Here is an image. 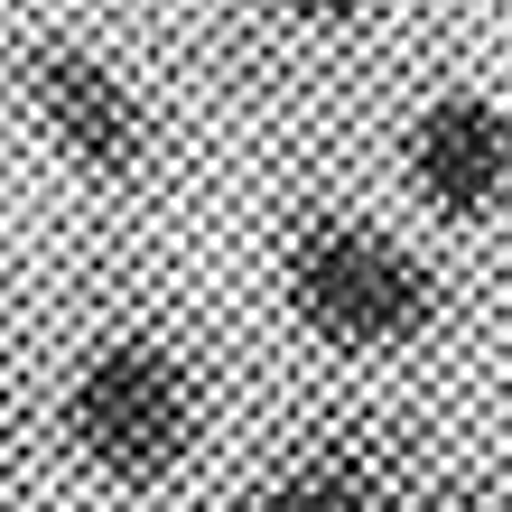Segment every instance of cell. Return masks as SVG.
Here are the masks:
<instances>
[{
    "mask_svg": "<svg viewBox=\"0 0 512 512\" xmlns=\"http://www.w3.org/2000/svg\"><path fill=\"white\" fill-rule=\"evenodd\" d=\"M401 187L429 224H494L512 205V103L485 84H438L401 122Z\"/></svg>",
    "mask_w": 512,
    "mask_h": 512,
    "instance_id": "4",
    "label": "cell"
},
{
    "mask_svg": "<svg viewBox=\"0 0 512 512\" xmlns=\"http://www.w3.org/2000/svg\"><path fill=\"white\" fill-rule=\"evenodd\" d=\"M280 317L336 364H391L447 326V270L354 205H308L280 233Z\"/></svg>",
    "mask_w": 512,
    "mask_h": 512,
    "instance_id": "1",
    "label": "cell"
},
{
    "mask_svg": "<svg viewBox=\"0 0 512 512\" xmlns=\"http://www.w3.org/2000/svg\"><path fill=\"white\" fill-rule=\"evenodd\" d=\"M19 103L38 122L47 159L84 177V187H131L159 149V122H149V94L112 66L103 47H75V38H38L19 66Z\"/></svg>",
    "mask_w": 512,
    "mask_h": 512,
    "instance_id": "3",
    "label": "cell"
},
{
    "mask_svg": "<svg viewBox=\"0 0 512 512\" xmlns=\"http://www.w3.org/2000/svg\"><path fill=\"white\" fill-rule=\"evenodd\" d=\"M401 512H494V494L475 485L466 466H438V457H429V466L410 475V494H401Z\"/></svg>",
    "mask_w": 512,
    "mask_h": 512,
    "instance_id": "6",
    "label": "cell"
},
{
    "mask_svg": "<svg viewBox=\"0 0 512 512\" xmlns=\"http://www.w3.org/2000/svg\"><path fill=\"white\" fill-rule=\"evenodd\" d=\"M56 438L103 494H159L205 447V373L149 326H112L56 382Z\"/></svg>",
    "mask_w": 512,
    "mask_h": 512,
    "instance_id": "2",
    "label": "cell"
},
{
    "mask_svg": "<svg viewBox=\"0 0 512 512\" xmlns=\"http://www.w3.org/2000/svg\"><path fill=\"white\" fill-rule=\"evenodd\" d=\"M0 466H10V419H0Z\"/></svg>",
    "mask_w": 512,
    "mask_h": 512,
    "instance_id": "8",
    "label": "cell"
},
{
    "mask_svg": "<svg viewBox=\"0 0 512 512\" xmlns=\"http://www.w3.org/2000/svg\"><path fill=\"white\" fill-rule=\"evenodd\" d=\"M280 28H308V38H336V28H364L382 0H261Z\"/></svg>",
    "mask_w": 512,
    "mask_h": 512,
    "instance_id": "7",
    "label": "cell"
},
{
    "mask_svg": "<svg viewBox=\"0 0 512 512\" xmlns=\"http://www.w3.org/2000/svg\"><path fill=\"white\" fill-rule=\"evenodd\" d=\"M419 466L429 457L391 419H345L317 447H298L289 466H270L252 494H233V512H401Z\"/></svg>",
    "mask_w": 512,
    "mask_h": 512,
    "instance_id": "5",
    "label": "cell"
}]
</instances>
